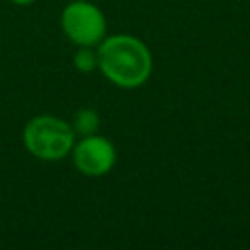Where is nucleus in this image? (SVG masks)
Here are the masks:
<instances>
[{
	"label": "nucleus",
	"instance_id": "20e7f679",
	"mask_svg": "<svg viewBox=\"0 0 250 250\" xmlns=\"http://www.w3.org/2000/svg\"><path fill=\"white\" fill-rule=\"evenodd\" d=\"M68 156L72 158L74 168L86 178H102L109 174L117 162L115 145L100 133L76 137Z\"/></svg>",
	"mask_w": 250,
	"mask_h": 250
},
{
	"label": "nucleus",
	"instance_id": "0eeeda50",
	"mask_svg": "<svg viewBox=\"0 0 250 250\" xmlns=\"http://www.w3.org/2000/svg\"><path fill=\"white\" fill-rule=\"evenodd\" d=\"M12 4H16V6H31V4H35L37 0H10Z\"/></svg>",
	"mask_w": 250,
	"mask_h": 250
},
{
	"label": "nucleus",
	"instance_id": "39448f33",
	"mask_svg": "<svg viewBox=\"0 0 250 250\" xmlns=\"http://www.w3.org/2000/svg\"><path fill=\"white\" fill-rule=\"evenodd\" d=\"M76 137H84V135H92V133H98V127H100V113L92 107H80L72 121H70Z\"/></svg>",
	"mask_w": 250,
	"mask_h": 250
},
{
	"label": "nucleus",
	"instance_id": "f03ea898",
	"mask_svg": "<svg viewBox=\"0 0 250 250\" xmlns=\"http://www.w3.org/2000/svg\"><path fill=\"white\" fill-rule=\"evenodd\" d=\"M76 133L70 121L57 115H35L21 131V143L25 150L43 162H59L66 158L74 146Z\"/></svg>",
	"mask_w": 250,
	"mask_h": 250
},
{
	"label": "nucleus",
	"instance_id": "423d86ee",
	"mask_svg": "<svg viewBox=\"0 0 250 250\" xmlns=\"http://www.w3.org/2000/svg\"><path fill=\"white\" fill-rule=\"evenodd\" d=\"M72 66L82 74H90V72L98 70V49L96 47H78L72 55Z\"/></svg>",
	"mask_w": 250,
	"mask_h": 250
},
{
	"label": "nucleus",
	"instance_id": "7ed1b4c3",
	"mask_svg": "<svg viewBox=\"0 0 250 250\" xmlns=\"http://www.w3.org/2000/svg\"><path fill=\"white\" fill-rule=\"evenodd\" d=\"M61 29L76 47H98L107 35V20L90 0H72L61 12Z\"/></svg>",
	"mask_w": 250,
	"mask_h": 250
},
{
	"label": "nucleus",
	"instance_id": "f257e3e1",
	"mask_svg": "<svg viewBox=\"0 0 250 250\" xmlns=\"http://www.w3.org/2000/svg\"><path fill=\"white\" fill-rule=\"evenodd\" d=\"M96 49L98 70L109 84L123 90H133L148 82L154 61L148 45L143 39L131 33L105 35Z\"/></svg>",
	"mask_w": 250,
	"mask_h": 250
}]
</instances>
